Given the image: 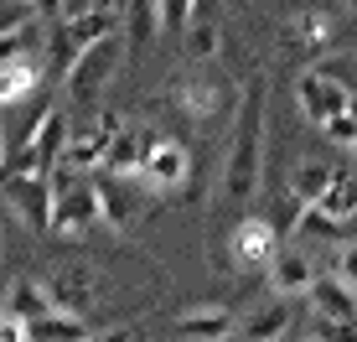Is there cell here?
<instances>
[{
	"mask_svg": "<svg viewBox=\"0 0 357 342\" xmlns=\"http://www.w3.org/2000/svg\"><path fill=\"white\" fill-rule=\"evenodd\" d=\"M104 6H119V0H63V21H78V16L104 10Z\"/></svg>",
	"mask_w": 357,
	"mask_h": 342,
	"instance_id": "32",
	"label": "cell"
},
{
	"mask_svg": "<svg viewBox=\"0 0 357 342\" xmlns=\"http://www.w3.org/2000/svg\"><path fill=\"white\" fill-rule=\"evenodd\" d=\"M187 171H192V161H187V145L181 140H166V135H145V161H140V177L135 181H145L151 192H176L181 181H187Z\"/></svg>",
	"mask_w": 357,
	"mask_h": 342,
	"instance_id": "6",
	"label": "cell"
},
{
	"mask_svg": "<svg viewBox=\"0 0 357 342\" xmlns=\"http://www.w3.org/2000/svg\"><path fill=\"white\" fill-rule=\"evenodd\" d=\"M331 275H342V280L357 290V239H347L337 254H331Z\"/></svg>",
	"mask_w": 357,
	"mask_h": 342,
	"instance_id": "30",
	"label": "cell"
},
{
	"mask_svg": "<svg viewBox=\"0 0 357 342\" xmlns=\"http://www.w3.org/2000/svg\"><path fill=\"white\" fill-rule=\"evenodd\" d=\"M181 36H187V57H192V63H213L218 47H223V27H218V10H207V16L197 10L192 27L181 31Z\"/></svg>",
	"mask_w": 357,
	"mask_h": 342,
	"instance_id": "22",
	"label": "cell"
},
{
	"mask_svg": "<svg viewBox=\"0 0 357 342\" xmlns=\"http://www.w3.org/2000/svg\"><path fill=\"white\" fill-rule=\"evenodd\" d=\"M98 218H104V207H98V177H93V171H78V177H73L68 187H57L52 234L78 239V234H89Z\"/></svg>",
	"mask_w": 357,
	"mask_h": 342,
	"instance_id": "5",
	"label": "cell"
},
{
	"mask_svg": "<svg viewBox=\"0 0 357 342\" xmlns=\"http://www.w3.org/2000/svg\"><path fill=\"white\" fill-rule=\"evenodd\" d=\"M42 21V10L31 6V0H0V36H16Z\"/></svg>",
	"mask_w": 357,
	"mask_h": 342,
	"instance_id": "27",
	"label": "cell"
},
{
	"mask_svg": "<svg viewBox=\"0 0 357 342\" xmlns=\"http://www.w3.org/2000/svg\"><path fill=\"white\" fill-rule=\"evenodd\" d=\"M89 342H145L140 327H119V332H104V337H89Z\"/></svg>",
	"mask_w": 357,
	"mask_h": 342,
	"instance_id": "33",
	"label": "cell"
},
{
	"mask_svg": "<svg viewBox=\"0 0 357 342\" xmlns=\"http://www.w3.org/2000/svg\"><path fill=\"white\" fill-rule=\"evenodd\" d=\"M301 337H311V342H357V322H342V316L311 311V322H305Z\"/></svg>",
	"mask_w": 357,
	"mask_h": 342,
	"instance_id": "26",
	"label": "cell"
},
{
	"mask_svg": "<svg viewBox=\"0 0 357 342\" xmlns=\"http://www.w3.org/2000/svg\"><path fill=\"white\" fill-rule=\"evenodd\" d=\"M269 290L275 296H311V285H316V265H311V254L305 249H295V244H285V249L269 260Z\"/></svg>",
	"mask_w": 357,
	"mask_h": 342,
	"instance_id": "10",
	"label": "cell"
},
{
	"mask_svg": "<svg viewBox=\"0 0 357 342\" xmlns=\"http://www.w3.org/2000/svg\"><path fill=\"white\" fill-rule=\"evenodd\" d=\"M125 181L130 177H114V171H98V207H104V223L109 228H125L135 223V198L125 192Z\"/></svg>",
	"mask_w": 357,
	"mask_h": 342,
	"instance_id": "17",
	"label": "cell"
},
{
	"mask_svg": "<svg viewBox=\"0 0 357 342\" xmlns=\"http://www.w3.org/2000/svg\"><path fill=\"white\" fill-rule=\"evenodd\" d=\"M176 99H181V109H187L192 119H213L218 109L228 104V89H223V83H213V78H181Z\"/></svg>",
	"mask_w": 357,
	"mask_h": 342,
	"instance_id": "20",
	"label": "cell"
},
{
	"mask_svg": "<svg viewBox=\"0 0 357 342\" xmlns=\"http://www.w3.org/2000/svg\"><path fill=\"white\" fill-rule=\"evenodd\" d=\"M89 322H83L78 311H63V306H52L47 316H36L31 322V342H89Z\"/></svg>",
	"mask_w": 357,
	"mask_h": 342,
	"instance_id": "18",
	"label": "cell"
},
{
	"mask_svg": "<svg viewBox=\"0 0 357 342\" xmlns=\"http://www.w3.org/2000/svg\"><path fill=\"white\" fill-rule=\"evenodd\" d=\"M295 104H301V114L311 119V125H326V119H337L342 109L352 104V89L342 78H331V73H301Z\"/></svg>",
	"mask_w": 357,
	"mask_h": 342,
	"instance_id": "8",
	"label": "cell"
},
{
	"mask_svg": "<svg viewBox=\"0 0 357 342\" xmlns=\"http://www.w3.org/2000/svg\"><path fill=\"white\" fill-rule=\"evenodd\" d=\"M0 198L10 202V213H16L31 234H52V207H57L52 177H36V171H6V177H0Z\"/></svg>",
	"mask_w": 357,
	"mask_h": 342,
	"instance_id": "4",
	"label": "cell"
},
{
	"mask_svg": "<svg viewBox=\"0 0 357 342\" xmlns=\"http://www.w3.org/2000/svg\"><path fill=\"white\" fill-rule=\"evenodd\" d=\"M316 207H321V213H331L337 223L357 218V171H342V177L331 181V192H326V198L316 202Z\"/></svg>",
	"mask_w": 357,
	"mask_h": 342,
	"instance_id": "25",
	"label": "cell"
},
{
	"mask_svg": "<svg viewBox=\"0 0 357 342\" xmlns=\"http://www.w3.org/2000/svg\"><path fill=\"white\" fill-rule=\"evenodd\" d=\"M321 130H326V135L337 140V145H347V151H357V94H352V104L342 109L337 119H326Z\"/></svg>",
	"mask_w": 357,
	"mask_h": 342,
	"instance_id": "28",
	"label": "cell"
},
{
	"mask_svg": "<svg viewBox=\"0 0 357 342\" xmlns=\"http://www.w3.org/2000/svg\"><path fill=\"white\" fill-rule=\"evenodd\" d=\"M264 104H269V83L254 78L249 94L238 104V130L228 145V166H223V198L228 202H254L264 177Z\"/></svg>",
	"mask_w": 357,
	"mask_h": 342,
	"instance_id": "1",
	"label": "cell"
},
{
	"mask_svg": "<svg viewBox=\"0 0 357 342\" xmlns=\"http://www.w3.org/2000/svg\"><path fill=\"white\" fill-rule=\"evenodd\" d=\"M171 332L181 342H228V337H238V327H233L228 306H192L171 322Z\"/></svg>",
	"mask_w": 357,
	"mask_h": 342,
	"instance_id": "12",
	"label": "cell"
},
{
	"mask_svg": "<svg viewBox=\"0 0 357 342\" xmlns=\"http://www.w3.org/2000/svg\"><path fill=\"white\" fill-rule=\"evenodd\" d=\"M290 327H295V316H290V296H275V290H269L264 306H254L249 316H243L238 342H285V337H290Z\"/></svg>",
	"mask_w": 357,
	"mask_h": 342,
	"instance_id": "11",
	"label": "cell"
},
{
	"mask_svg": "<svg viewBox=\"0 0 357 342\" xmlns=\"http://www.w3.org/2000/svg\"><path fill=\"white\" fill-rule=\"evenodd\" d=\"M280 239H285V234H280V223L249 213V218L228 234V254H233V265H238V270H269V260L285 249Z\"/></svg>",
	"mask_w": 357,
	"mask_h": 342,
	"instance_id": "7",
	"label": "cell"
},
{
	"mask_svg": "<svg viewBox=\"0 0 357 342\" xmlns=\"http://www.w3.org/2000/svg\"><path fill=\"white\" fill-rule=\"evenodd\" d=\"M337 177H342V171L331 166V161H301V166L290 171V192H295L301 202H321Z\"/></svg>",
	"mask_w": 357,
	"mask_h": 342,
	"instance_id": "21",
	"label": "cell"
},
{
	"mask_svg": "<svg viewBox=\"0 0 357 342\" xmlns=\"http://www.w3.org/2000/svg\"><path fill=\"white\" fill-rule=\"evenodd\" d=\"M155 31H161V0H125V36H130V52H140Z\"/></svg>",
	"mask_w": 357,
	"mask_h": 342,
	"instance_id": "23",
	"label": "cell"
},
{
	"mask_svg": "<svg viewBox=\"0 0 357 342\" xmlns=\"http://www.w3.org/2000/svg\"><path fill=\"white\" fill-rule=\"evenodd\" d=\"M119 130H125V119H119L114 109H98L89 130H73L63 161H68V166H78V171H98V166H104V156H109V140H114Z\"/></svg>",
	"mask_w": 357,
	"mask_h": 342,
	"instance_id": "9",
	"label": "cell"
},
{
	"mask_svg": "<svg viewBox=\"0 0 357 342\" xmlns=\"http://www.w3.org/2000/svg\"><path fill=\"white\" fill-rule=\"evenodd\" d=\"M36 89V63L31 57H10L0 63V104H21Z\"/></svg>",
	"mask_w": 357,
	"mask_h": 342,
	"instance_id": "24",
	"label": "cell"
},
{
	"mask_svg": "<svg viewBox=\"0 0 357 342\" xmlns=\"http://www.w3.org/2000/svg\"><path fill=\"white\" fill-rule=\"evenodd\" d=\"M0 306L16 311V316H26V322H36V316L52 311V290H47L42 280L21 275V280H10V285H6V301H0Z\"/></svg>",
	"mask_w": 357,
	"mask_h": 342,
	"instance_id": "19",
	"label": "cell"
},
{
	"mask_svg": "<svg viewBox=\"0 0 357 342\" xmlns=\"http://www.w3.org/2000/svg\"><path fill=\"white\" fill-rule=\"evenodd\" d=\"M145 135H151L145 125H125L114 140H109V156H104L98 171H114V177L135 181V177H140V161H145Z\"/></svg>",
	"mask_w": 357,
	"mask_h": 342,
	"instance_id": "13",
	"label": "cell"
},
{
	"mask_svg": "<svg viewBox=\"0 0 357 342\" xmlns=\"http://www.w3.org/2000/svg\"><path fill=\"white\" fill-rule=\"evenodd\" d=\"M47 290H52V306H63V311H89L93 306V275L89 270H78V265H73V270H57L52 280H47Z\"/></svg>",
	"mask_w": 357,
	"mask_h": 342,
	"instance_id": "15",
	"label": "cell"
},
{
	"mask_svg": "<svg viewBox=\"0 0 357 342\" xmlns=\"http://www.w3.org/2000/svg\"><path fill=\"white\" fill-rule=\"evenodd\" d=\"M31 6H36V10H42V16H47V21H63V0H31Z\"/></svg>",
	"mask_w": 357,
	"mask_h": 342,
	"instance_id": "34",
	"label": "cell"
},
{
	"mask_svg": "<svg viewBox=\"0 0 357 342\" xmlns=\"http://www.w3.org/2000/svg\"><path fill=\"white\" fill-rule=\"evenodd\" d=\"M0 342H31V322L0 306Z\"/></svg>",
	"mask_w": 357,
	"mask_h": 342,
	"instance_id": "31",
	"label": "cell"
},
{
	"mask_svg": "<svg viewBox=\"0 0 357 342\" xmlns=\"http://www.w3.org/2000/svg\"><path fill=\"white\" fill-rule=\"evenodd\" d=\"M119 57H125V47H119V31H114V36H98L93 47H83L78 63H73V68H68V78H63L68 99H73V104H83V109H93L98 99H104L109 78H114Z\"/></svg>",
	"mask_w": 357,
	"mask_h": 342,
	"instance_id": "2",
	"label": "cell"
},
{
	"mask_svg": "<svg viewBox=\"0 0 357 342\" xmlns=\"http://www.w3.org/2000/svg\"><path fill=\"white\" fill-rule=\"evenodd\" d=\"M347 10H357V0H347Z\"/></svg>",
	"mask_w": 357,
	"mask_h": 342,
	"instance_id": "36",
	"label": "cell"
},
{
	"mask_svg": "<svg viewBox=\"0 0 357 342\" xmlns=\"http://www.w3.org/2000/svg\"><path fill=\"white\" fill-rule=\"evenodd\" d=\"M290 47L295 52H326L331 47V16L316 6H301L290 16Z\"/></svg>",
	"mask_w": 357,
	"mask_h": 342,
	"instance_id": "16",
	"label": "cell"
},
{
	"mask_svg": "<svg viewBox=\"0 0 357 342\" xmlns=\"http://www.w3.org/2000/svg\"><path fill=\"white\" fill-rule=\"evenodd\" d=\"M192 10H197V0H161V31L181 36L192 27Z\"/></svg>",
	"mask_w": 357,
	"mask_h": 342,
	"instance_id": "29",
	"label": "cell"
},
{
	"mask_svg": "<svg viewBox=\"0 0 357 342\" xmlns=\"http://www.w3.org/2000/svg\"><path fill=\"white\" fill-rule=\"evenodd\" d=\"M68 140H73L68 114H63V109H52V104H42V114H36L31 130H26V145H21V156H16L6 171H36V177H47V171H52V166L68 156Z\"/></svg>",
	"mask_w": 357,
	"mask_h": 342,
	"instance_id": "3",
	"label": "cell"
},
{
	"mask_svg": "<svg viewBox=\"0 0 357 342\" xmlns=\"http://www.w3.org/2000/svg\"><path fill=\"white\" fill-rule=\"evenodd\" d=\"M0 177H6V135H0Z\"/></svg>",
	"mask_w": 357,
	"mask_h": 342,
	"instance_id": "35",
	"label": "cell"
},
{
	"mask_svg": "<svg viewBox=\"0 0 357 342\" xmlns=\"http://www.w3.org/2000/svg\"><path fill=\"white\" fill-rule=\"evenodd\" d=\"M311 311H326V316H342V322H357V290L347 285L342 275H316L311 285Z\"/></svg>",
	"mask_w": 357,
	"mask_h": 342,
	"instance_id": "14",
	"label": "cell"
}]
</instances>
